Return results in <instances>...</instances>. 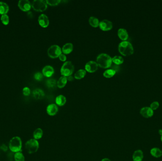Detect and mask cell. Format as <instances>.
<instances>
[{"instance_id": "15", "label": "cell", "mask_w": 162, "mask_h": 161, "mask_svg": "<svg viewBox=\"0 0 162 161\" xmlns=\"http://www.w3.org/2000/svg\"><path fill=\"white\" fill-rule=\"evenodd\" d=\"M118 35L119 38L123 41H125L129 38L127 31L124 28H119L118 31Z\"/></svg>"}, {"instance_id": "36", "label": "cell", "mask_w": 162, "mask_h": 161, "mask_svg": "<svg viewBox=\"0 0 162 161\" xmlns=\"http://www.w3.org/2000/svg\"><path fill=\"white\" fill-rule=\"evenodd\" d=\"M1 149L3 151H6L8 150V147H7L5 145H3L1 146Z\"/></svg>"}, {"instance_id": "27", "label": "cell", "mask_w": 162, "mask_h": 161, "mask_svg": "<svg viewBox=\"0 0 162 161\" xmlns=\"http://www.w3.org/2000/svg\"><path fill=\"white\" fill-rule=\"evenodd\" d=\"M112 60H113V62L117 65L122 64L124 62L123 58L121 56H119V55L114 56L112 58Z\"/></svg>"}, {"instance_id": "11", "label": "cell", "mask_w": 162, "mask_h": 161, "mask_svg": "<svg viewBox=\"0 0 162 161\" xmlns=\"http://www.w3.org/2000/svg\"><path fill=\"white\" fill-rule=\"evenodd\" d=\"M38 22L40 26L43 28H47L48 27L49 23L48 17L44 14H42L39 15L38 18Z\"/></svg>"}, {"instance_id": "31", "label": "cell", "mask_w": 162, "mask_h": 161, "mask_svg": "<svg viewBox=\"0 0 162 161\" xmlns=\"http://www.w3.org/2000/svg\"><path fill=\"white\" fill-rule=\"evenodd\" d=\"M47 4H49L50 5L55 6L57 5L60 3V0H47L46 1Z\"/></svg>"}, {"instance_id": "21", "label": "cell", "mask_w": 162, "mask_h": 161, "mask_svg": "<svg viewBox=\"0 0 162 161\" xmlns=\"http://www.w3.org/2000/svg\"><path fill=\"white\" fill-rule=\"evenodd\" d=\"M67 82V79L66 77L61 76L57 82V86L60 88H62L66 85Z\"/></svg>"}, {"instance_id": "34", "label": "cell", "mask_w": 162, "mask_h": 161, "mask_svg": "<svg viewBox=\"0 0 162 161\" xmlns=\"http://www.w3.org/2000/svg\"><path fill=\"white\" fill-rule=\"evenodd\" d=\"M23 94L24 96H28L31 94V89L28 87H24L23 89Z\"/></svg>"}, {"instance_id": "14", "label": "cell", "mask_w": 162, "mask_h": 161, "mask_svg": "<svg viewBox=\"0 0 162 161\" xmlns=\"http://www.w3.org/2000/svg\"><path fill=\"white\" fill-rule=\"evenodd\" d=\"M54 68L50 65L45 66L42 69V74L47 77H50L54 73Z\"/></svg>"}, {"instance_id": "1", "label": "cell", "mask_w": 162, "mask_h": 161, "mask_svg": "<svg viewBox=\"0 0 162 161\" xmlns=\"http://www.w3.org/2000/svg\"><path fill=\"white\" fill-rule=\"evenodd\" d=\"M96 63L100 68L106 69L111 66L113 60L109 55L106 53H102L97 56Z\"/></svg>"}, {"instance_id": "12", "label": "cell", "mask_w": 162, "mask_h": 161, "mask_svg": "<svg viewBox=\"0 0 162 161\" xmlns=\"http://www.w3.org/2000/svg\"><path fill=\"white\" fill-rule=\"evenodd\" d=\"M140 113L143 117L146 118H149L152 117L154 115V110L149 107H145L140 110Z\"/></svg>"}, {"instance_id": "38", "label": "cell", "mask_w": 162, "mask_h": 161, "mask_svg": "<svg viewBox=\"0 0 162 161\" xmlns=\"http://www.w3.org/2000/svg\"><path fill=\"white\" fill-rule=\"evenodd\" d=\"M102 161H111L108 158H104L102 160Z\"/></svg>"}, {"instance_id": "5", "label": "cell", "mask_w": 162, "mask_h": 161, "mask_svg": "<svg viewBox=\"0 0 162 161\" xmlns=\"http://www.w3.org/2000/svg\"><path fill=\"white\" fill-rule=\"evenodd\" d=\"M25 148L27 152L30 154L35 153L39 149V142L35 139L29 140L26 143Z\"/></svg>"}, {"instance_id": "32", "label": "cell", "mask_w": 162, "mask_h": 161, "mask_svg": "<svg viewBox=\"0 0 162 161\" xmlns=\"http://www.w3.org/2000/svg\"><path fill=\"white\" fill-rule=\"evenodd\" d=\"M159 106V104L158 102L155 101L152 102L150 104V108L152 110H156L158 109V107Z\"/></svg>"}, {"instance_id": "4", "label": "cell", "mask_w": 162, "mask_h": 161, "mask_svg": "<svg viewBox=\"0 0 162 161\" xmlns=\"http://www.w3.org/2000/svg\"><path fill=\"white\" fill-rule=\"evenodd\" d=\"M74 71V66L70 61H66L61 68V74L63 76L68 77L72 75Z\"/></svg>"}, {"instance_id": "2", "label": "cell", "mask_w": 162, "mask_h": 161, "mask_svg": "<svg viewBox=\"0 0 162 161\" xmlns=\"http://www.w3.org/2000/svg\"><path fill=\"white\" fill-rule=\"evenodd\" d=\"M118 49L119 53L123 56H129L134 53V48L132 44L127 41L119 43Z\"/></svg>"}, {"instance_id": "28", "label": "cell", "mask_w": 162, "mask_h": 161, "mask_svg": "<svg viewBox=\"0 0 162 161\" xmlns=\"http://www.w3.org/2000/svg\"><path fill=\"white\" fill-rule=\"evenodd\" d=\"M46 85L48 88H53L56 86L57 85V82L55 79H48L46 81Z\"/></svg>"}, {"instance_id": "26", "label": "cell", "mask_w": 162, "mask_h": 161, "mask_svg": "<svg viewBox=\"0 0 162 161\" xmlns=\"http://www.w3.org/2000/svg\"><path fill=\"white\" fill-rule=\"evenodd\" d=\"M116 74V71L113 69H108L103 73L104 77L107 78H110L114 76Z\"/></svg>"}, {"instance_id": "37", "label": "cell", "mask_w": 162, "mask_h": 161, "mask_svg": "<svg viewBox=\"0 0 162 161\" xmlns=\"http://www.w3.org/2000/svg\"><path fill=\"white\" fill-rule=\"evenodd\" d=\"M66 77H67V80H69V81H73L74 80V77L72 75L68 76Z\"/></svg>"}, {"instance_id": "10", "label": "cell", "mask_w": 162, "mask_h": 161, "mask_svg": "<svg viewBox=\"0 0 162 161\" xmlns=\"http://www.w3.org/2000/svg\"><path fill=\"white\" fill-rule=\"evenodd\" d=\"M99 27H100V29H102V30H110L113 28V23L108 20H103L100 22Z\"/></svg>"}, {"instance_id": "18", "label": "cell", "mask_w": 162, "mask_h": 161, "mask_svg": "<svg viewBox=\"0 0 162 161\" xmlns=\"http://www.w3.org/2000/svg\"><path fill=\"white\" fill-rule=\"evenodd\" d=\"M73 50V44L71 43H66L63 45L62 51L64 55L71 53Z\"/></svg>"}, {"instance_id": "17", "label": "cell", "mask_w": 162, "mask_h": 161, "mask_svg": "<svg viewBox=\"0 0 162 161\" xmlns=\"http://www.w3.org/2000/svg\"><path fill=\"white\" fill-rule=\"evenodd\" d=\"M33 96L36 99H41L44 97L45 93L43 90L40 88H37L33 91Z\"/></svg>"}, {"instance_id": "30", "label": "cell", "mask_w": 162, "mask_h": 161, "mask_svg": "<svg viewBox=\"0 0 162 161\" xmlns=\"http://www.w3.org/2000/svg\"><path fill=\"white\" fill-rule=\"evenodd\" d=\"M1 20L2 23L5 25H7L9 23V17L7 14L2 15Z\"/></svg>"}, {"instance_id": "35", "label": "cell", "mask_w": 162, "mask_h": 161, "mask_svg": "<svg viewBox=\"0 0 162 161\" xmlns=\"http://www.w3.org/2000/svg\"><path fill=\"white\" fill-rule=\"evenodd\" d=\"M59 59L61 61H65L66 60V55L64 54H63V53H61L60 55H59Z\"/></svg>"}, {"instance_id": "39", "label": "cell", "mask_w": 162, "mask_h": 161, "mask_svg": "<svg viewBox=\"0 0 162 161\" xmlns=\"http://www.w3.org/2000/svg\"><path fill=\"white\" fill-rule=\"evenodd\" d=\"M158 132H159V134L161 135V136H162V129H159L158 131Z\"/></svg>"}, {"instance_id": "20", "label": "cell", "mask_w": 162, "mask_h": 161, "mask_svg": "<svg viewBox=\"0 0 162 161\" xmlns=\"http://www.w3.org/2000/svg\"><path fill=\"white\" fill-rule=\"evenodd\" d=\"M9 10V7L6 3L0 1V14H6Z\"/></svg>"}, {"instance_id": "8", "label": "cell", "mask_w": 162, "mask_h": 161, "mask_svg": "<svg viewBox=\"0 0 162 161\" xmlns=\"http://www.w3.org/2000/svg\"><path fill=\"white\" fill-rule=\"evenodd\" d=\"M98 64L97 63L96 61H91L86 63L85 65V71L90 73H94L98 69Z\"/></svg>"}, {"instance_id": "23", "label": "cell", "mask_w": 162, "mask_h": 161, "mask_svg": "<svg viewBox=\"0 0 162 161\" xmlns=\"http://www.w3.org/2000/svg\"><path fill=\"white\" fill-rule=\"evenodd\" d=\"M86 71L85 69H80L77 71L74 75L75 78L77 79H80L85 77Z\"/></svg>"}, {"instance_id": "9", "label": "cell", "mask_w": 162, "mask_h": 161, "mask_svg": "<svg viewBox=\"0 0 162 161\" xmlns=\"http://www.w3.org/2000/svg\"><path fill=\"white\" fill-rule=\"evenodd\" d=\"M18 6L23 11H28L31 9V3L28 0H20L18 2Z\"/></svg>"}, {"instance_id": "7", "label": "cell", "mask_w": 162, "mask_h": 161, "mask_svg": "<svg viewBox=\"0 0 162 161\" xmlns=\"http://www.w3.org/2000/svg\"><path fill=\"white\" fill-rule=\"evenodd\" d=\"M62 53V49L60 47L56 44L51 45L47 50V54L50 57L56 58L59 57Z\"/></svg>"}, {"instance_id": "6", "label": "cell", "mask_w": 162, "mask_h": 161, "mask_svg": "<svg viewBox=\"0 0 162 161\" xmlns=\"http://www.w3.org/2000/svg\"><path fill=\"white\" fill-rule=\"evenodd\" d=\"M32 7L35 11L42 12L47 8V4L43 0H34L32 3Z\"/></svg>"}, {"instance_id": "25", "label": "cell", "mask_w": 162, "mask_h": 161, "mask_svg": "<svg viewBox=\"0 0 162 161\" xmlns=\"http://www.w3.org/2000/svg\"><path fill=\"white\" fill-rule=\"evenodd\" d=\"M43 135V131L42 129L40 128H38L34 132L33 137L35 139H39L42 137Z\"/></svg>"}, {"instance_id": "41", "label": "cell", "mask_w": 162, "mask_h": 161, "mask_svg": "<svg viewBox=\"0 0 162 161\" xmlns=\"http://www.w3.org/2000/svg\"></svg>"}, {"instance_id": "16", "label": "cell", "mask_w": 162, "mask_h": 161, "mask_svg": "<svg viewBox=\"0 0 162 161\" xmlns=\"http://www.w3.org/2000/svg\"><path fill=\"white\" fill-rule=\"evenodd\" d=\"M133 160L134 161H142L143 159V153L141 150H138L133 154Z\"/></svg>"}, {"instance_id": "29", "label": "cell", "mask_w": 162, "mask_h": 161, "mask_svg": "<svg viewBox=\"0 0 162 161\" xmlns=\"http://www.w3.org/2000/svg\"><path fill=\"white\" fill-rule=\"evenodd\" d=\"M15 161H25V157L23 154L20 152L16 153L14 156Z\"/></svg>"}, {"instance_id": "19", "label": "cell", "mask_w": 162, "mask_h": 161, "mask_svg": "<svg viewBox=\"0 0 162 161\" xmlns=\"http://www.w3.org/2000/svg\"><path fill=\"white\" fill-rule=\"evenodd\" d=\"M66 98L63 95H59L56 98V104L60 106L64 105L66 104Z\"/></svg>"}, {"instance_id": "3", "label": "cell", "mask_w": 162, "mask_h": 161, "mask_svg": "<svg viewBox=\"0 0 162 161\" xmlns=\"http://www.w3.org/2000/svg\"><path fill=\"white\" fill-rule=\"evenodd\" d=\"M9 148L12 152L17 153L22 150V139L19 137H12L9 141Z\"/></svg>"}, {"instance_id": "22", "label": "cell", "mask_w": 162, "mask_h": 161, "mask_svg": "<svg viewBox=\"0 0 162 161\" xmlns=\"http://www.w3.org/2000/svg\"><path fill=\"white\" fill-rule=\"evenodd\" d=\"M150 154L152 156L156 158H159L162 156V151L158 148H154L150 150Z\"/></svg>"}, {"instance_id": "13", "label": "cell", "mask_w": 162, "mask_h": 161, "mask_svg": "<svg viewBox=\"0 0 162 161\" xmlns=\"http://www.w3.org/2000/svg\"><path fill=\"white\" fill-rule=\"evenodd\" d=\"M58 111V106L55 104H50L48 105L47 108V112L50 116H54L56 115Z\"/></svg>"}, {"instance_id": "40", "label": "cell", "mask_w": 162, "mask_h": 161, "mask_svg": "<svg viewBox=\"0 0 162 161\" xmlns=\"http://www.w3.org/2000/svg\"><path fill=\"white\" fill-rule=\"evenodd\" d=\"M161 141H162V136H161Z\"/></svg>"}, {"instance_id": "24", "label": "cell", "mask_w": 162, "mask_h": 161, "mask_svg": "<svg viewBox=\"0 0 162 161\" xmlns=\"http://www.w3.org/2000/svg\"><path fill=\"white\" fill-rule=\"evenodd\" d=\"M89 22L91 25L94 28H97L99 25V20L98 18L92 16L89 19Z\"/></svg>"}, {"instance_id": "33", "label": "cell", "mask_w": 162, "mask_h": 161, "mask_svg": "<svg viewBox=\"0 0 162 161\" xmlns=\"http://www.w3.org/2000/svg\"><path fill=\"white\" fill-rule=\"evenodd\" d=\"M43 74L41 72H37L34 74V78L35 79L38 81H40L43 79Z\"/></svg>"}]
</instances>
